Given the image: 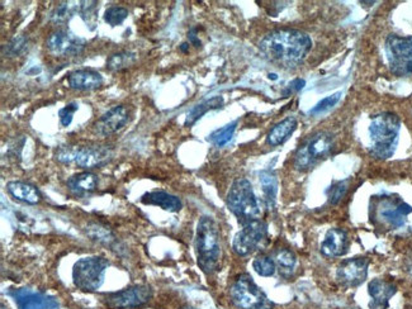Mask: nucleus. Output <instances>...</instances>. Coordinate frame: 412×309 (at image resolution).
Returning a JSON list of instances; mask_svg holds the SVG:
<instances>
[{
    "label": "nucleus",
    "instance_id": "1",
    "mask_svg": "<svg viewBox=\"0 0 412 309\" xmlns=\"http://www.w3.org/2000/svg\"><path fill=\"white\" fill-rule=\"evenodd\" d=\"M312 49V41L298 30L282 28L268 33L259 44V50L268 61L279 68H293L301 65Z\"/></svg>",
    "mask_w": 412,
    "mask_h": 309
},
{
    "label": "nucleus",
    "instance_id": "2",
    "mask_svg": "<svg viewBox=\"0 0 412 309\" xmlns=\"http://www.w3.org/2000/svg\"><path fill=\"white\" fill-rule=\"evenodd\" d=\"M401 119L397 114L384 111L372 118L370 126V152L375 159L387 160L394 156L399 145Z\"/></svg>",
    "mask_w": 412,
    "mask_h": 309
},
{
    "label": "nucleus",
    "instance_id": "3",
    "mask_svg": "<svg viewBox=\"0 0 412 309\" xmlns=\"http://www.w3.org/2000/svg\"><path fill=\"white\" fill-rule=\"evenodd\" d=\"M411 213V205L406 203L400 195L382 194L370 199V222L377 229L383 231L401 229L405 226L407 217Z\"/></svg>",
    "mask_w": 412,
    "mask_h": 309
},
{
    "label": "nucleus",
    "instance_id": "4",
    "mask_svg": "<svg viewBox=\"0 0 412 309\" xmlns=\"http://www.w3.org/2000/svg\"><path fill=\"white\" fill-rule=\"evenodd\" d=\"M194 248L198 265L206 274H213L218 269L221 259L220 229L212 217H201L198 221Z\"/></svg>",
    "mask_w": 412,
    "mask_h": 309
},
{
    "label": "nucleus",
    "instance_id": "5",
    "mask_svg": "<svg viewBox=\"0 0 412 309\" xmlns=\"http://www.w3.org/2000/svg\"><path fill=\"white\" fill-rule=\"evenodd\" d=\"M113 149L105 145H68L56 150L55 159L66 165L83 169L105 166L113 159Z\"/></svg>",
    "mask_w": 412,
    "mask_h": 309
},
{
    "label": "nucleus",
    "instance_id": "6",
    "mask_svg": "<svg viewBox=\"0 0 412 309\" xmlns=\"http://www.w3.org/2000/svg\"><path fill=\"white\" fill-rule=\"evenodd\" d=\"M226 203L228 210L234 213L242 226L260 219L261 210L258 198L254 193L252 183L245 178L235 180L228 190Z\"/></svg>",
    "mask_w": 412,
    "mask_h": 309
},
{
    "label": "nucleus",
    "instance_id": "7",
    "mask_svg": "<svg viewBox=\"0 0 412 309\" xmlns=\"http://www.w3.org/2000/svg\"><path fill=\"white\" fill-rule=\"evenodd\" d=\"M230 297L239 309H273L274 303L254 281L250 274H240L230 288Z\"/></svg>",
    "mask_w": 412,
    "mask_h": 309
},
{
    "label": "nucleus",
    "instance_id": "8",
    "mask_svg": "<svg viewBox=\"0 0 412 309\" xmlns=\"http://www.w3.org/2000/svg\"><path fill=\"white\" fill-rule=\"evenodd\" d=\"M334 150V136L329 132H317L305 140L295 154V167L307 171L326 159Z\"/></svg>",
    "mask_w": 412,
    "mask_h": 309
},
{
    "label": "nucleus",
    "instance_id": "9",
    "mask_svg": "<svg viewBox=\"0 0 412 309\" xmlns=\"http://www.w3.org/2000/svg\"><path fill=\"white\" fill-rule=\"evenodd\" d=\"M110 261L102 256H88L78 260L73 267V283L83 291H95L105 283Z\"/></svg>",
    "mask_w": 412,
    "mask_h": 309
},
{
    "label": "nucleus",
    "instance_id": "10",
    "mask_svg": "<svg viewBox=\"0 0 412 309\" xmlns=\"http://www.w3.org/2000/svg\"><path fill=\"white\" fill-rule=\"evenodd\" d=\"M386 55L392 74L399 78L412 76V37L389 35L386 40Z\"/></svg>",
    "mask_w": 412,
    "mask_h": 309
},
{
    "label": "nucleus",
    "instance_id": "11",
    "mask_svg": "<svg viewBox=\"0 0 412 309\" xmlns=\"http://www.w3.org/2000/svg\"><path fill=\"white\" fill-rule=\"evenodd\" d=\"M268 240V226L261 219L244 224L235 236L233 248L235 254L247 258L263 248Z\"/></svg>",
    "mask_w": 412,
    "mask_h": 309
},
{
    "label": "nucleus",
    "instance_id": "12",
    "mask_svg": "<svg viewBox=\"0 0 412 309\" xmlns=\"http://www.w3.org/2000/svg\"><path fill=\"white\" fill-rule=\"evenodd\" d=\"M154 297V291L148 285H132L122 291L105 294L103 303L111 309H135L148 304Z\"/></svg>",
    "mask_w": 412,
    "mask_h": 309
},
{
    "label": "nucleus",
    "instance_id": "13",
    "mask_svg": "<svg viewBox=\"0 0 412 309\" xmlns=\"http://www.w3.org/2000/svg\"><path fill=\"white\" fill-rule=\"evenodd\" d=\"M370 260L367 258H351L341 261L336 269V280L344 288H357L363 284L368 277Z\"/></svg>",
    "mask_w": 412,
    "mask_h": 309
},
{
    "label": "nucleus",
    "instance_id": "14",
    "mask_svg": "<svg viewBox=\"0 0 412 309\" xmlns=\"http://www.w3.org/2000/svg\"><path fill=\"white\" fill-rule=\"evenodd\" d=\"M46 46L52 55L75 56L84 50L86 41L69 30H57L49 35Z\"/></svg>",
    "mask_w": 412,
    "mask_h": 309
},
{
    "label": "nucleus",
    "instance_id": "15",
    "mask_svg": "<svg viewBox=\"0 0 412 309\" xmlns=\"http://www.w3.org/2000/svg\"><path fill=\"white\" fill-rule=\"evenodd\" d=\"M129 113L127 107L116 105L99 118L94 124V130L100 136H111L124 128L126 123L129 122Z\"/></svg>",
    "mask_w": 412,
    "mask_h": 309
},
{
    "label": "nucleus",
    "instance_id": "16",
    "mask_svg": "<svg viewBox=\"0 0 412 309\" xmlns=\"http://www.w3.org/2000/svg\"><path fill=\"white\" fill-rule=\"evenodd\" d=\"M351 240L343 229H330L321 242V254L326 258H341L348 254Z\"/></svg>",
    "mask_w": 412,
    "mask_h": 309
},
{
    "label": "nucleus",
    "instance_id": "17",
    "mask_svg": "<svg viewBox=\"0 0 412 309\" xmlns=\"http://www.w3.org/2000/svg\"><path fill=\"white\" fill-rule=\"evenodd\" d=\"M397 293V286L389 280L373 279L368 284L370 309H388L389 301Z\"/></svg>",
    "mask_w": 412,
    "mask_h": 309
},
{
    "label": "nucleus",
    "instance_id": "18",
    "mask_svg": "<svg viewBox=\"0 0 412 309\" xmlns=\"http://www.w3.org/2000/svg\"><path fill=\"white\" fill-rule=\"evenodd\" d=\"M69 87L74 90L89 92L102 87L103 76L92 68L75 70L68 76Z\"/></svg>",
    "mask_w": 412,
    "mask_h": 309
},
{
    "label": "nucleus",
    "instance_id": "19",
    "mask_svg": "<svg viewBox=\"0 0 412 309\" xmlns=\"http://www.w3.org/2000/svg\"><path fill=\"white\" fill-rule=\"evenodd\" d=\"M66 186L75 197H86L88 194L97 190L98 176L90 171H81L69 178Z\"/></svg>",
    "mask_w": 412,
    "mask_h": 309
},
{
    "label": "nucleus",
    "instance_id": "20",
    "mask_svg": "<svg viewBox=\"0 0 412 309\" xmlns=\"http://www.w3.org/2000/svg\"><path fill=\"white\" fill-rule=\"evenodd\" d=\"M6 190L13 198L25 205H36L42 200V195L37 188L25 181H9L6 184Z\"/></svg>",
    "mask_w": 412,
    "mask_h": 309
},
{
    "label": "nucleus",
    "instance_id": "21",
    "mask_svg": "<svg viewBox=\"0 0 412 309\" xmlns=\"http://www.w3.org/2000/svg\"><path fill=\"white\" fill-rule=\"evenodd\" d=\"M141 203L159 207L161 210L170 212V213H177L183 208V203L177 195H172L170 193L163 192V190L143 194L141 197Z\"/></svg>",
    "mask_w": 412,
    "mask_h": 309
},
{
    "label": "nucleus",
    "instance_id": "22",
    "mask_svg": "<svg viewBox=\"0 0 412 309\" xmlns=\"http://www.w3.org/2000/svg\"><path fill=\"white\" fill-rule=\"evenodd\" d=\"M297 126H298V122H297V119L295 117L286 118L282 122H279L271 128V132L266 136V143H269L273 147L283 145L289 137L292 136V133L295 132Z\"/></svg>",
    "mask_w": 412,
    "mask_h": 309
},
{
    "label": "nucleus",
    "instance_id": "23",
    "mask_svg": "<svg viewBox=\"0 0 412 309\" xmlns=\"http://www.w3.org/2000/svg\"><path fill=\"white\" fill-rule=\"evenodd\" d=\"M260 184L264 194L265 205L269 210H274L277 203V176L271 170H265L260 174Z\"/></svg>",
    "mask_w": 412,
    "mask_h": 309
},
{
    "label": "nucleus",
    "instance_id": "24",
    "mask_svg": "<svg viewBox=\"0 0 412 309\" xmlns=\"http://www.w3.org/2000/svg\"><path fill=\"white\" fill-rule=\"evenodd\" d=\"M276 265L279 270V274L283 278H289L293 275L297 266V256L289 248H279L276 253Z\"/></svg>",
    "mask_w": 412,
    "mask_h": 309
},
{
    "label": "nucleus",
    "instance_id": "25",
    "mask_svg": "<svg viewBox=\"0 0 412 309\" xmlns=\"http://www.w3.org/2000/svg\"><path fill=\"white\" fill-rule=\"evenodd\" d=\"M86 236L90 237L93 241L98 242L105 246H111L113 242H116V236L112 232L110 227L98 222L88 223L86 229Z\"/></svg>",
    "mask_w": 412,
    "mask_h": 309
},
{
    "label": "nucleus",
    "instance_id": "26",
    "mask_svg": "<svg viewBox=\"0 0 412 309\" xmlns=\"http://www.w3.org/2000/svg\"><path fill=\"white\" fill-rule=\"evenodd\" d=\"M222 105H223V98L222 97H213V98L206 100L201 104L196 105L188 113L187 119H185V126H193L199 118L204 117L207 111H212V109H218V108H221Z\"/></svg>",
    "mask_w": 412,
    "mask_h": 309
},
{
    "label": "nucleus",
    "instance_id": "27",
    "mask_svg": "<svg viewBox=\"0 0 412 309\" xmlns=\"http://www.w3.org/2000/svg\"><path fill=\"white\" fill-rule=\"evenodd\" d=\"M136 62L135 52L131 51H121L116 52L108 57L107 60V68L112 73L124 71L126 68H131Z\"/></svg>",
    "mask_w": 412,
    "mask_h": 309
},
{
    "label": "nucleus",
    "instance_id": "28",
    "mask_svg": "<svg viewBox=\"0 0 412 309\" xmlns=\"http://www.w3.org/2000/svg\"><path fill=\"white\" fill-rule=\"evenodd\" d=\"M16 301L19 304V309H55L52 301L33 294H19Z\"/></svg>",
    "mask_w": 412,
    "mask_h": 309
},
{
    "label": "nucleus",
    "instance_id": "29",
    "mask_svg": "<svg viewBox=\"0 0 412 309\" xmlns=\"http://www.w3.org/2000/svg\"><path fill=\"white\" fill-rule=\"evenodd\" d=\"M252 269L260 277L271 278L277 270V265L274 259H271L268 255H259L252 261Z\"/></svg>",
    "mask_w": 412,
    "mask_h": 309
},
{
    "label": "nucleus",
    "instance_id": "30",
    "mask_svg": "<svg viewBox=\"0 0 412 309\" xmlns=\"http://www.w3.org/2000/svg\"><path fill=\"white\" fill-rule=\"evenodd\" d=\"M75 9L76 6H71L70 1H62L54 8V11L49 14V19L56 25L66 23L74 16Z\"/></svg>",
    "mask_w": 412,
    "mask_h": 309
},
{
    "label": "nucleus",
    "instance_id": "31",
    "mask_svg": "<svg viewBox=\"0 0 412 309\" xmlns=\"http://www.w3.org/2000/svg\"><path fill=\"white\" fill-rule=\"evenodd\" d=\"M236 126H237V122H234V123L222 127L220 130L215 131L209 137V140L212 141V143H215L217 147H223L225 145H228L233 140Z\"/></svg>",
    "mask_w": 412,
    "mask_h": 309
},
{
    "label": "nucleus",
    "instance_id": "32",
    "mask_svg": "<svg viewBox=\"0 0 412 309\" xmlns=\"http://www.w3.org/2000/svg\"><path fill=\"white\" fill-rule=\"evenodd\" d=\"M129 17V11L124 6H110L105 13V23L111 27H117L124 23Z\"/></svg>",
    "mask_w": 412,
    "mask_h": 309
},
{
    "label": "nucleus",
    "instance_id": "33",
    "mask_svg": "<svg viewBox=\"0 0 412 309\" xmlns=\"http://www.w3.org/2000/svg\"><path fill=\"white\" fill-rule=\"evenodd\" d=\"M79 12H81V18L84 19L86 25H95L97 12H98V1H81Z\"/></svg>",
    "mask_w": 412,
    "mask_h": 309
},
{
    "label": "nucleus",
    "instance_id": "34",
    "mask_svg": "<svg viewBox=\"0 0 412 309\" xmlns=\"http://www.w3.org/2000/svg\"><path fill=\"white\" fill-rule=\"evenodd\" d=\"M349 188V183L348 180H341L335 183L334 186L327 190V198H329V203L331 205H336L340 203V200L344 198L345 194L348 192Z\"/></svg>",
    "mask_w": 412,
    "mask_h": 309
},
{
    "label": "nucleus",
    "instance_id": "35",
    "mask_svg": "<svg viewBox=\"0 0 412 309\" xmlns=\"http://www.w3.org/2000/svg\"><path fill=\"white\" fill-rule=\"evenodd\" d=\"M340 97H341V93L332 94V95H329L325 99L320 100L317 104L314 105V108L310 111L311 116H321L324 113L332 109L335 105L338 104L339 100H340Z\"/></svg>",
    "mask_w": 412,
    "mask_h": 309
},
{
    "label": "nucleus",
    "instance_id": "36",
    "mask_svg": "<svg viewBox=\"0 0 412 309\" xmlns=\"http://www.w3.org/2000/svg\"><path fill=\"white\" fill-rule=\"evenodd\" d=\"M25 46H27V38L25 36H19V37L13 38L12 41L3 49V52L9 57H14L25 50Z\"/></svg>",
    "mask_w": 412,
    "mask_h": 309
},
{
    "label": "nucleus",
    "instance_id": "37",
    "mask_svg": "<svg viewBox=\"0 0 412 309\" xmlns=\"http://www.w3.org/2000/svg\"><path fill=\"white\" fill-rule=\"evenodd\" d=\"M79 109V104L78 103H70V104L64 107L62 109L59 111V118H60V123L64 127H68L70 123L73 122V117H74L75 111H78Z\"/></svg>",
    "mask_w": 412,
    "mask_h": 309
},
{
    "label": "nucleus",
    "instance_id": "38",
    "mask_svg": "<svg viewBox=\"0 0 412 309\" xmlns=\"http://www.w3.org/2000/svg\"><path fill=\"white\" fill-rule=\"evenodd\" d=\"M305 84H306V81L302 80V79H295V81H292V83L289 84L288 87H287V90L284 92V94H286V95H289V94L295 93V92L301 90L302 87H305Z\"/></svg>",
    "mask_w": 412,
    "mask_h": 309
},
{
    "label": "nucleus",
    "instance_id": "39",
    "mask_svg": "<svg viewBox=\"0 0 412 309\" xmlns=\"http://www.w3.org/2000/svg\"><path fill=\"white\" fill-rule=\"evenodd\" d=\"M196 32L197 30L196 28H193L191 32H189V35H188V37H189V41H191L192 44H194L196 47H199L201 46V41L198 40L197 35H196Z\"/></svg>",
    "mask_w": 412,
    "mask_h": 309
},
{
    "label": "nucleus",
    "instance_id": "40",
    "mask_svg": "<svg viewBox=\"0 0 412 309\" xmlns=\"http://www.w3.org/2000/svg\"><path fill=\"white\" fill-rule=\"evenodd\" d=\"M406 272L412 280V254L406 259Z\"/></svg>",
    "mask_w": 412,
    "mask_h": 309
},
{
    "label": "nucleus",
    "instance_id": "41",
    "mask_svg": "<svg viewBox=\"0 0 412 309\" xmlns=\"http://www.w3.org/2000/svg\"><path fill=\"white\" fill-rule=\"evenodd\" d=\"M187 46H188V44H182V46H180V49H182V51H184V52H187Z\"/></svg>",
    "mask_w": 412,
    "mask_h": 309
},
{
    "label": "nucleus",
    "instance_id": "42",
    "mask_svg": "<svg viewBox=\"0 0 412 309\" xmlns=\"http://www.w3.org/2000/svg\"><path fill=\"white\" fill-rule=\"evenodd\" d=\"M269 78H271V79H274V80H276V79H277V75H276V74H269Z\"/></svg>",
    "mask_w": 412,
    "mask_h": 309
},
{
    "label": "nucleus",
    "instance_id": "43",
    "mask_svg": "<svg viewBox=\"0 0 412 309\" xmlns=\"http://www.w3.org/2000/svg\"><path fill=\"white\" fill-rule=\"evenodd\" d=\"M1 309H8V308H6V305H4V304H1Z\"/></svg>",
    "mask_w": 412,
    "mask_h": 309
}]
</instances>
